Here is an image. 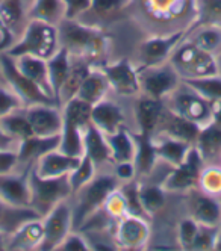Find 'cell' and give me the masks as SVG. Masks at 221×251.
Instances as JSON below:
<instances>
[{
  "mask_svg": "<svg viewBox=\"0 0 221 251\" xmlns=\"http://www.w3.org/2000/svg\"><path fill=\"white\" fill-rule=\"evenodd\" d=\"M59 46L65 47L73 58L86 61L88 64L99 61L106 50V37L93 27L78 20L65 19L58 26Z\"/></svg>",
  "mask_w": 221,
  "mask_h": 251,
  "instance_id": "cell-1",
  "label": "cell"
},
{
  "mask_svg": "<svg viewBox=\"0 0 221 251\" xmlns=\"http://www.w3.org/2000/svg\"><path fill=\"white\" fill-rule=\"evenodd\" d=\"M59 49L58 27L44 22L29 20L22 37L14 43L6 53L12 58L22 55H35L43 59H49Z\"/></svg>",
  "mask_w": 221,
  "mask_h": 251,
  "instance_id": "cell-2",
  "label": "cell"
},
{
  "mask_svg": "<svg viewBox=\"0 0 221 251\" xmlns=\"http://www.w3.org/2000/svg\"><path fill=\"white\" fill-rule=\"evenodd\" d=\"M118 188L117 176H94V178L83 188H81L75 195H78V204L73 209V227L79 228L89 217L102 209L109 194Z\"/></svg>",
  "mask_w": 221,
  "mask_h": 251,
  "instance_id": "cell-3",
  "label": "cell"
},
{
  "mask_svg": "<svg viewBox=\"0 0 221 251\" xmlns=\"http://www.w3.org/2000/svg\"><path fill=\"white\" fill-rule=\"evenodd\" d=\"M29 186L30 209H33L41 218L58 203L68 200V197L73 195L68 174L55 178H44L33 171V167L29 174Z\"/></svg>",
  "mask_w": 221,
  "mask_h": 251,
  "instance_id": "cell-4",
  "label": "cell"
},
{
  "mask_svg": "<svg viewBox=\"0 0 221 251\" xmlns=\"http://www.w3.org/2000/svg\"><path fill=\"white\" fill-rule=\"evenodd\" d=\"M168 61L179 73L180 79L203 77L218 73L214 53L198 49L190 40L182 46H177Z\"/></svg>",
  "mask_w": 221,
  "mask_h": 251,
  "instance_id": "cell-5",
  "label": "cell"
},
{
  "mask_svg": "<svg viewBox=\"0 0 221 251\" xmlns=\"http://www.w3.org/2000/svg\"><path fill=\"white\" fill-rule=\"evenodd\" d=\"M138 77L141 94L156 100L167 99L182 85V79L170 61L138 68Z\"/></svg>",
  "mask_w": 221,
  "mask_h": 251,
  "instance_id": "cell-6",
  "label": "cell"
},
{
  "mask_svg": "<svg viewBox=\"0 0 221 251\" xmlns=\"http://www.w3.org/2000/svg\"><path fill=\"white\" fill-rule=\"evenodd\" d=\"M0 65H2L5 83L20 97L25 107L32 104H58L55 99L49 97L38 85L20 73V70L15 65V59L6 51L0 53Z\"/></svg>",
  "mask_w": 221,
  "mask_h": 251,
  "instance_id": "cell-7",
  "label": "cell"
},
{
  "mask_svg": "<svg viewBox=\"0 0 221 251\" xmlns=\"http://www.w3.org/2000/svg\"><path fill=\"white\" fill-rule=\"evenodd\" d=\"M43 223V241L40 244V251H53L59 247L62 239L73 228V209L68 201L64 200L58 203L50 212L41 218Z\"/></svg>",
  "mask_w": 221,
  "mask_h": 251,
  "instance_id": "cell-8",
  "label": "cell"
},
{
  "mask_svg": "<svg viewBox=\"0 0 221 251\" xmlns=\"http://www.w3.org/2000/svg\"><path fill=\"white\" fill-rule=\"evenodd\" d=\"M203 170V157L193 146L187 154V159L174 167L161 183L165 192H188L198 185L200 173Z\"/></svg>",
  "mask_w": 221,
  "mask_h": 251,
  "instance_id": "cell-9",
  "label": "cell"
},
{
  "mask_svg": "<svg viewBox=\"0 0 221 251\" xmlns=\"http://www.w3.org/2000/svg\"><path fill=\"white\" fill-rule=\"evenodd\" d=\"M183 88H185L183 91L177 88L171 96H168L171 100L170 109L203 127L205 124L211 123V101L194 93L187 85H183Z\"/></svg>",
  "mask_w": 221,
  "mask_h": 251,
  "instance_id": "cell-10",
  "label": "cell"
},
{
  "mask_svg": "<svg viewBox=\"0 0 221 251\" xmlns=\"http://www.w3.org/2000/svg\"><path fill=\"white\" fill-rule=\"evenodd\" d=\"M109 83V88L114 93L131 97L141 94L138 68H135L127 59H121L118 62L106 64L100 68Z\"/></svg>",
  "mask_w": 221,
  "mask_h": 251,
  "instance_id": "cell-11",
  "label": "cell"
},
{
  "mask_svg": "<svg viewBox=\"0 0 221 251\" xmlns=\"http://www.w3.org/2000/svg\"><path fill=\"white\" fill-rule=\"evenodd\" d=\"M26 115L33 135L55 136L61 135L64 127L62 109L58 104H32L26 106Z\"/></svg>",
  "mask_w": 221,
  "mask_h": 251,
  "instance_id": "cell-12",
  "label": "cell"
},
{
  "mask_svg": "<svg viewBox=\"0 0 221 251\" xmlns=\"http://www.w3.org/2000/svg\"><path fill=\"white\" fill-rule=\"evenodd\" d=\"M185 35H187V30L180 29L168 35L145 40L139 46V56H141L142 67H150V65L167 62L171 56L173 50L180 44L183 38H185Z\"/></svg>",
  "mask_w": 221,
  "mask_h": 251,
  "instance_id": "cell-13",
  "label": "cell"
},
{
  "mask_svg": "<svg viewBox=\"0 0 221 251\" xmlns=\"http://www.w3.org/2000/svg\"><path fill=\"white\" fill-rule=\"evenodd\" d=\"M150 227L145 218L124 215L117 223L115 245L123 250H138L149 245Z\"/></svg>",
  "mask_w": 221,
  "mask_h": 251,
  "instance_id": "cell-14",
  "label": "cell"
},
{
  "mask_svg": "<svg viewBox=\"0 0 221 251\" xmlns=\"http://www.w3.org/2000/svg\"><path fill=\"white\" fill-rule=\"evenodd\" d=\"M30 170L26 167L22 174H0V200L12 207H30Z\"/></svg>",
  "mask_w": 221,
  "mask_h": 251,
  "instance_id": "cell-15",
  "label": "cell"
},
{
  "mask_svg": "<svg viewBox=\"0 0 221 251\" xmlns=\"http://www.w3.org/2000/svg\"><path fill=\"white\" fill-rule=\"evenodd\" d=\"M200 129L201 127L198 124H195L187 118H183L182 115L171 111L170 107H164L155 135L174 138V139H179V141L187 142V144L194 146Z\"/></svg>",
  "mask_w": 221,
  "mask_h": 251,
  "instance_id": "cell-16",
  "label": "cell"
},
{
  "mask_svg": "<svg viewBox=\"0 0 221 251\" xmlns=\"http://www.w3.org/2000/svg\"><path fill=\"white\" fill-rule=\"evenodd\" d=\"M61 142V135L55 136H36L32 135L23 141H20L17 149L18 164L25 167H33L36 160H40L44 154L58 150Z\"/></svg>",
  "mask_w": 221,
  "mask_h": 251,
  "instance_id": "cell-17",
  "label": "cell"
},
{
  "mask_svg": "<svg viewBox=\"0 0 221 251\" xmlns=\"http://www.w3.org/2000/svg\"><path fill=\"white\" fill-rule=\"evenodd\" d=\"M190 217L201 226L221 227V201L205 192L194 194L190 201Z\"/></svg>",
  "mask_w": 221,
  "mask_h": 251,
  "instance_id": "cell-18",
  "label": "cell"
},
{
  "mask_svg": "<svg viewBox=\"0 0 221 251\" xmlns=\"http://www.w3.org/2000/svg\"><path fill=\"white\" fill-rule=\"evenodd\" d=\"M91 123L105 135L109 136L124 127V112L114 101L103 99L96 103L91 111Z\"/></svg>",
  "mask_w": 221,
  "mask_h": 251,
  "instance_id": "cell-19",
  "label": "cell"
},
{
  "mask_svg": "<svg viewBox=\"0 0 221 251\" xmlns=\"http://www.w3.org/2000/svg\"><path fill=\"white\" fill-rule=\"evenodd\" d=\"M81 159L82 157L68 156L59 150H53L44 154L40 160H36V164L33 165V171L44 178L62 177L75 170L79 165Z\"/></svg>",
  "mask_w": 221,
  "mask_h": 251,
  "instance_id": "cell-20",
  "label": "cell"
},
{
  "mask_svg": "<svg viewBox=\"0 0 221 251\" xmlns=\"http://www.w3.org/2000/svg\"><path fill=\"white\" fill-rule=\"evenodd\" d=\"M43 235L41 218L25 221L8 235L6 250H38Z\"/></svg>",
  "mask_w": 221,
  "mask_h": 251,
  "instance_id": "cell-21",
  "label": "cell"
},
{
  "mask_svg": "<svg viewBox=\"0 0 221 251\" xmlns=\"http://www.w3.org/2000/svg\"><path fill=\"white\" fill-rule=\"evenodd\" d=\"M14 59H15L17 68L20 70L22 75H25L28 79H30L33 83L38 85L49 97L55 99L50 82H49L47 59H43V58L35 56V55H22V56H17Z\"/></svg>",
  "mask_w": 221,
  "mask_h": 251,
  "instance_id": "cell-22",
  "label": "cell"
},
{
  "mask_svg": "<svg viewBox=\"0 0 221 251\" xmlns=\"http://www.w3.org/2000/svg\"><path fill=\"white\" fill-rule=\"evenodd\" d=\"M71 55L65 47H61L53 53V55L47 59V73H49V82L53 91V97L58 103L59 91L62 88V83L65 82L70 68H71ZM59 104V103H58ZM61 107V106H59Z\"/></svg>",
  "mask_w": 221,
  "mask_h": 251,
  "instance_id": "cell-23",
  "label": "cell"
},
{
  "mask_svg": "<svg viewBox=\"0 0 221 251\" xmlns=\"http://www.w3.org/2000/svg\"><path fill=\"white\" fill-rule=\"evenodd\" d=\"M29 20L44 22L58 27L65 20V5L62 0H30L28 6Z\"/></svg>",
  "mask_w": 221,
  "mask_h": 251,
  "instance_id": "cell-24",
  "label": "cell"
},
{
  "mask_svg": "<svg viewBox=\"0 0 221 251\" xmlns=\"http://www.w3.org/2000/svg\"><path fill=\"white\" fill-rule=\"evenodd\" d=\"M83 154L97 165L110 162V149L106 136L91 123L83 130Z\"/></svg>",
  "mask_w": 221,
  "mask_h": 251,
  "instance_id": "cell-25",
  "label": "cell"
},
{
  "mask_svg": "<svg viewBox=\"0 0 221 251\" xmlns=\"http://www.w3.org/2000/svg\"><path fill=\"white\" fill-rule=\"evenodd\" d=\"M164 107L165 106L162 104V100H156V99L147 97V96H142L138 100L137 120L139 124V133L149 135V136L155 135Z\"/></svg>",
  "mask_w": 221,
  "mask_h": 251,
  "instance_id": "cell-26",
  "label": "cell"
},
{
  "mask_svg": "<svg viewBox=\"0 0 221 251\" xmlns=\"http://www.w3.org/2000/svg\"><path fill=\"white\" fill-rule=\"evenodd\" d=\"M109 89L110 88H109V83L103 75V71L100 68H97V70L91 68V71L83 79V82L79 86L75 97L89 103L91 106H94L96 103L106 99V94H108Z\"/></svg>",
  "mask_w": 221,
  "mask_h": 251,
  "instance_id": "cell-27",
  "label": "cell"
},
{
  "mask_svg": "<svg viewBox=\"0 0 221 251\" xmlns=\"http://www.w3.org/2000/svg\"><path fill=\"white\" fill-rule=\"evenodd\" d=\"M134 141H135V159L134 164L137 168V176H149L158 160L156 149L153 138L144 133H134Z\"/></svg>",
  "mask_w": 221,
  "mask_h": 251,
  "instance_id": "cell-28",
  "label": "cell"
},
{
  "mask_svg": "<svg viewBox=\"0 0 221 251\" xmlns=\"http://www.w3.org/2000/svg\"><path fill=\"white\" fill-rule=\"evenodd\" d=\"M155 136H162V135H155ZM153 142H155L158 159L167 162L171 168L180 165L183 160L187 159V154L190 149L193 147L191 144H187V142L174 139V138H168V136H162L159 141L153 138Z\"/></svg>",
  "mask_w": 221,
  "mask_h": 251,
  "instance_id": "cell-29",
  "label": "cell"
},
{
  "mask_svg": "<svg viewBox=\"0 0 221 251\" xmlns=\"http://www.w3.org/2000/svg\"><path fill=\"white\" fill-rule=\"evenodd\" d=\"M106 139L110 149V160H112L114 164L134 162L137 147H135L134 136L126 130V127L106 136Z\"/></svg>",
  "mask_w": 221,
  "mask_h": 251,
  "instance_id": "cell-30",
  "label": "cell"
},
{
  "mask_svg": "<svg viewBox=\"0 0 221 251\" xmlns=\"http://www.w3.org/2000/svg\"><path fill=\"white\" fill-rule=\"evenodd\" d=\"M73 58V56H71ZM91 64H88L86 61L78 59V58H73L71 61V68H70V73L65 79V82L62 83V88L59 91V97H58V103L59 106H62L65 101H68L70 99H73L76 96L79 86L82 85L83 79L88 76V73L91 71Z\"/></svg>",
  "mask_w": 221,
  "mask_h": 251,
  "instance_id": "cell-31",
  "label": "cell"
},
{
  "mask_svg": "<svg viewBox=\"0 0 221 251\" xmlns=\"http://www.w3.org/2000/svg\"><path fill=\"white\" fill-rule=\"evenodd\" d=\"M194 147L203 157V160L212 159L221 150V126L215 123H208L200 129L198 136L194 142Z\"/></svg>",
  "mask_w": 221,
  "mask_h": 251,
  "instance_id": "cell-32",
  "label": "cell"
},
{
  "mask_svg": "<svg viewBox=\"0 0 221 251\" xmlns=\"http://www.w3.org/2000/svg\"><path fill=\"white\" fill-rule=\"evenodd\" d=\"M41 218L30 207H12L0 200V233H11L25 221Z\"/></svg>",
  "mask_w": 221,
  "mask_h": 251,
  "instance_id": "cell-33",
  "label": "cell"
},
{
  "mask_svg": "<svg viewBox=\"0 0 221 251\" xmlns=\"http://www.w3.org/2000/svg\"><path fill=\"white\" fill-rule=\"evenodd\" d=\"M0 129L14 139H17L18 142L33 135L25 107H18V109L5 115L0 120Z\"/></svg>",
  "mask_w": 221,
  "mask_h": 251,
  "instance_id": "cell-34",
  "label": "cell"
},
{
  "mask_svg": "<svg viewBox=\"0 0 221 251\" xmlns=\"http://www.w3.org/2000/svg\"><path fill=\"white\" fill-rule=\"evenodd\" d=\"M61 109H62L64 121L78 126L82 130L86 129L88 124H91V111H93V106L78 97H73L68 101H65L61 106Z\"/></svg>",
  "mask_w": 221,
  "mask_h": 251,
  "instance_id": "cell-35",
  "label": "cell"
},
{
  "mask_svg": "<svg viewBox=\"0 0 221 251\" xmlns=\"http://www.w3.org/2000/svg\"><path fill=\"white\" fill-rule=\"evenodd\" d=\"M138 195L142 209L149 217L156 215L165 206V191L158 183H138Z\"/></svg>",
  "mask_w": 221,
  "mask_h": 251,
  "instance_id": "cell-36",
  "label": "cell"
},
{
  "mask_svg": "<svg viewBox=\"0 0 221 251\" xmlns=\"http://www.w3.org/2000/svg\"><path fill=\"white\" fill-rule=\"evenodd\" d=\"M182 83L191 88L194 93L206 99L208 101L221 100V76H203V77H193V79H182Z\"/></svg>",
  "mask_w": 221,
  "mask_h": 251,
  "instance_id": "cell-37",
  "label": "cell"
},
{
  "mask_svg": "<svg viewBox=\"0 0 221 251\" xmlns=\"http://www.w3.org/2000/svg\"><path fill=\"white\" fill-rule=\"evenodd\" d=\"M58 150L68 156L82 157L83 156V130L75 124L64 121Z\"/></svg>",
  "mask_w": 221,
  "mask_h": 251,
  "instance_id": "cell-38",
  "label": "cell"
},
{
  "mask_svg": "<svg viewBox=\"0 0 221 251\" xmlns=\"http://www.w3.org/2000/svg\"><path fill=\"white\" fill-rule=\"evenodd\" d=\"M193 38L190 40L198 49L214 53L221 47V25L217 23H201Z\"/></svg>",
  "mask_w": 221,
  "mask_h": 251,
  "instance_id": "cell-39",
  "label": "cell"
},
{
  "mask_svg": "<svg viewBox=\"0 0 221 251\" xmlns=\"http://www.w3.org/2000/svg\"><path fill=\"white\" fill-rule=\"evenodd\" d=\"M25 17L28 19V6L25 8L23 0H5V2H0V22L11 30V33L14 32V29L22 25Z\"/></svg>",
  "mask_w": 221,
  "mask_h": 251,
  "instance_id": "cell-40",
  "label": "cell"
},
{
  "mask_svg": "<svg viewBox=\"0 0 221 251\" xmlns=\"http://www.w3.org/2000/svg\"><path fill=\"white\" fill-rule=\"evenodd\" d=\"M96 176V164L86 154L82 156L79 165L68 174V180L71 186V192L75 195L81 188L89 183Z\"/></svg>",
  "mask_w": 221,
  "mask_h": 251,
  "instance_id": "cell-41",
  "label": "cell"
},
{
  "mask_svg": "<svg viewBox=\"0 0 221 251\" xmlns=\"http://www.w3.org/2000/svg\"><path fill=\"white\" fill-rule=\"evenodd\" d=\"M124 201H126V207H127V215H134V217H139V218H150L149 215L145 213V210L142 209L139 195H138V182H126V185L120 189Z\"/></svg>",
  "mask_w": 221,
  "mask_h": 251,
  "instance_id": "cell-42",
  "label": "cell"
},
{
  "mask_svg": "<svg viewBox=\"0 0 221 251\" xmlns=\"http://www.w3.org/2000/svg\"><path fill=\"white\" fill-rule=\"evenodd\" d=\"M198 230H200V224L195 220H193L191 217L180 220V223L177 224V231H176L179 248L191 250L193 244L197 238Z\"/></svg>",
  "mask_w": 221,
  "mask_h": 251,
  "instance_id": "cell-43",
  "label": "cell"
},
{
  "mask_svg": "<svg viewBox=\"0 0 221 251\" xmlns=\"http://www.w3.org/2000/svg\"><path fill=\"white\" fill-rule=\"evenodd\" d=\"M198 185L201 186V192L212 197H218L221 194V170L217 167L201 170Z\"/></svg>",
  "mask_w": 221,
  "mask_h": 251,
  "instance_id": "cell-44",
  "label": "cell"
},
{
  "mask_svg": "<svg viewBox=\"0 0 221 251\" xmlns=\"http://www.w3.org/2000/svg\"><path fill=\"white\" fill-rule=\"evenodd\" d=\"M132 0H91L89 11L94 12L100 19L115 15L121 9H124Z\"/></svg>",
  "mask_w": 221,
  "mask_h": 251,
  "instance_id": "cell-45",
  "label": "cell"
},
{
  "mask_svg": "<svg viewBox=\"0 0 221 251\" xmlns=\"http://www.w3.org/2000/svg\"><path fill=\"white\" fill-rule=\"evenodd\" d=\"M18 107H25L23 101L5 82H2L0 83V120Z\"/></svg>",
  "mask_w": 221,
  "mask_h": 251,
  "instance_id": "cell-46",
  "label": "cell"
},
{
  "mask_svg": "<svg viewBox=\"0 0 221 251\" xmlns=\"http://www.w3.org/2000/svg\"><path fill=\"white\" fill-rule=\"evenodd\" d=\"M149 3V9L158 17H176L185 9V3H179V0H144Z\"/></svg>",
  "mask_w": 221,
  "mask_h": 251,
  "instance_id": "cell-47",
  "label": "cell"
},
{
  "mask_svg": "<svg viewBox=\"0 0 221 251\" xmlns=\"http://www.w3.org/2000/svg\"><path fill=\"white\" fill-rule=\"evenodd\" d=\"M218 227H208V226H201L197 233V238L193 244V251H205V250H215V242L218 236Z\"/></svg>",
  "mask_w": 221,
  "mask_h": 251,
  "instance_id": "cell-48",
  "label": "cell"
},
{
  "mask_svg": "<svg viewBox=\"0 0 221 251\" xmlns=\"http://www.w3.org/2000/svg\"><path fill=\"white\" fill-rule=\"evenodd\" d=\"M102 209L106 210V213L109 215V217L118 218V220L121 217H124V215H127V207H126L124 197H123V194H121V191L118 188L109 194V197L105 200Z\"/></svg>",
  "mask_w": 221,
  "mask_h": 251,
  "instance_id": "cell-49",
  "label": "cell"
},
{
  "mask_svg": "<svg viewBox=\"0 0 221 251\" xmlns=\"http://www.w3.org/2000/svg\"><path fill=\"white\" fill-rule=\"evenodd\" d=\"M200 23L221 25V0H201L198 5Z\"/></svg>",
  "mask_w": 221,
  "mask_h": 251,
  "instance_id": "cell-50",
  "label": "cell"
},
{
  "mask_svg": "<svg viewBox=\"0 0 221 251\" xmlns=\"http://www.w3.org/2000/svg\"><path fill=\"white\" fill-rule=\"evenodd\" d=\"M59 251H89V242L86 238L78 231H70L68 235L62 239L59 247L56 248Z\"/></svg>",
  "mask_w": 221,
  "mask_h": 251,
  "instance_id": "cell-51",
  "label": "cell"
},
{
  "mask_svg": "<svg viewBox=\"0 0 221 251\" xmlns=\"http://www.w3.org/2000/svg\"><path fill=\"white\" fill-rule=\"evenodd\" d=\"M65 5V19L78 20V17L89 11L91 0H62Z\"/></svg>",
  "mask_w": 221,
  "mask_h": 251,
  "instance_id": "cell-52",
  "label": "cell"
},
{
  "mask_svg": "<svg viewBox=\"0 0 221 251\" xmlns=\"http://www.w3.org/2000/svg\"><path fill=\"white\" fill-rule=\"evenodd\" d=\"M18 165V156L15 150H0V174L12 173Z\"/></svg>",
  "mask_w": 221,
  "mask_h": 251,
  "instance_id": "cell-53",
  "label": "cell"
},
{
  "mask_svg": "<svg viewBox=\"0 0 221 251\" xmlns=\"http://www.w3.org/2000/svg\"><path fill=\"white\" fill-rule=\"evenodd\" d=\"M115 176L118 180L131 182L137 177V168L134 162H118L115 164Z\"/></svg>",
  "mask_w": 221,
  "mask_h": 251,
  "instance_id": "cell-54",
  "label": "cell"
},
{
  "mask_svg": "<svg viewBox=\"0 0 221 251\" xmlns=\"http://www.w3.org/2000/svg\"><path fill=\"white\" fill-rule=\"evenodd\" d=\"M18 142L17 139H14L12 136H9L8 133H5L2 129H0V150H15L18 149Z\"/></svg>",
  "mask_w": 221,
  "mask_h": 251,
  "instance_id": "cell-55",
  "label": "cell"
},
{
  "mask_svg": "<svg viewBox=\"0 0 221 251\" xmlns=\"http://www.w3.org/2000/svg\"><path fill=\"white\" fill-rule=\"evenodd\" d=\"M211 121L221 126V100L211 101Z\"/></svg>",
  "mask_w": 221,
  "mask_h": 251,
  "instance_id": "cell-56",
  "label": "cell"
},
{
  "mask_svg": "<svg viewBox=\"0 0 221 251\" xmlns=\"http://www.w3.org/2000/svg\"><path fill=\"white\" fill-rule=\"evenodd\" d=\"M8 235L9 233H0V250H6Z\"/></svg>",
  "mask_w": 221,
  "mask_h": 251,
  "instance_id": "cell-57",
  "label": "cell"
},
{
  "mask_svg": "<svg viewBox=\"0 0 221 251\" xmlns=\"http://www.w3.org/2000/svg\"><path fill=\"white\" fill-rule=\"evenodd\" d=\"M215 250H220V251H221V228H220V231H218V236H217Z\"/></svg>",
  "mask_w": 221,
  "mask_h": 251,
  "instance_id": "cell-58",
  "label": "cell"
},
{
  "mask_svg": "<svg viewBox=\"0 0 221 251\" xmlns=\"http://www.w3.org/2000/svg\"><path fill=\"white\" fill-rule=\"evenodd\" d=\"M2 82H5V80H3V73H2V65H0V83Z\"/></svg>",
  "mask_w": 221,
  "mask_h": 251,
  "instance_id": "cell-59",
  "label": "cell"
},
{
  "mask_svg": "<svg viewBox=\"0 0 221 251\" xmlns=\"http://www.w3.org/2000/svg\"><path fill=\"white\" fill-rule=\"evenodd\" d=\"M0 2H5V0H0Z\"/></svg>",
  "mask_w": 221,
  "mask_h": 251,
  "instance_id": "cell-60",
  "label": "cell"
},
{
  "mask_svg": "<svg viewBox=\"0 0 221 251\" xmlns=\"http://www.w3.org/2000/svg\"><path fill=\"white\" fill-rule=\"evenodd\" d=\"M220 228H221V227H220Z\"/></svg>",
  "mask_w": 221,
  "mask_h": 251,
  "instance_id": "cell-61",
  "label": "cell"
}]
</instances>
